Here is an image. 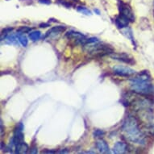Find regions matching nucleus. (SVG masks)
Returning <instances> with one entry per match:
<instances>
[{
    "instance_id": "obj_1",
    "label": "nucleus",
    "mask_w": 154,
    "mask_h": 154,
    "mask_svg": "<svg viewBox=\"0 0 154 154\" xmlns=\"http://www.w3.org/2000/svg\"><path fill=\"white\" fill-rule=\"evenodd\" d=\"M122 130L126 137L133 143L140 144L143 142L144 137L140 130L139 124L134 116H128L124 122Z\"/></svg>"
},
{
    "instance_id": "obj_2",
    "label": "nucleus",
    "mask_w": 154,
    "mask_h": 154,
    "mask_svg": "<svg viewBox=\"0 0 154 154\" xmlns=\"http://www.w3.org/2000/svg\"><path fill=\"white\" fill-rule=\"evenodd\" d=\"M132 91L140 94H149L153 92V86L148 73H140L130 81Z\"/></svg>"
},
{
    "instance_id": "obj_3",
    "label": "nucleus",
    "mask_w": 154,
    "mask_h": 154,
    "mask_svg": "<svg viewBox=\"0 0 154 154\" xmlns=\"http://www.w3.org/2000/svg\"><path fill=\"white\" fill-rule=\"evenodd\" d=\"M88 53L94 57H103L105 55H110L114 53L113 48L110 45H102V44H95V45L88 46Z\"/></svg>"
},
{
    "instance_id": "obj_4",
    "label": "nucleus",
    "mask_w": 154,
    "mask_h": 154,
    "mask_svg": "<svg viewBox=\"0 0 154 154\" xmlns=\"http://www.w3.org/2000/svg\"><path fill=\"white\" fill-rule=\"evenodd\" d=\"M119 9L120 15L127 18L129 21L133 22L135 20V15L134 13L130 8V6L128 5L127 3H124L123 2H119Z\"/></svg>"
},
{
    "instance_id": "obj_5",
    "label": "nucleus",
    "mask_w": 154,
    "mask_h": 154,
    "mask_svg": "<svg viewBox=\"0 0 154 154\" xmlns=\"http://www.w3.org/2000/svg\"><path fill=\"white\" fill-rule=\"evenodd\" d=\"M114 73L120 77H130L135 74L136 71L132 69L124 66H116L113 68Z\"/></svg>"
},
{
    "instance_id": "obj_6",
    "label": "nucleus",
    "mask_w": 154,
    "mask_h": 154,
    "mask_svg": "<svg viewBox=\"0 0 154 154\" xmlns=\"http://www.w3.org/2000/svg\"><path fill=\"white\" fill-rule=\"evenodd\" d=\"M22 129H23L22 128V125H21V127H17L15 128V132H14V137L12 138V142L15 144V147H16L17 144L23 142L24 137H23V133Z\"/></svg>"
},
{
    "instance_id": "obj_7",
    "label": "nucleus",
    "mask_w": 154,
    "mask_h": 154,
    "mask_svg": "<svg viewBox=\"0 0 154 154\" xmlns=\"http://www.w3.org/2000/svg\"><path fill=\"white\" fill-rule=\"evenodd\" d=\"M110 57H111V58L116 59V60H118V61H124V62H125V63H128V64L133 63V61H132L133 59L131 58L128 55H127V54H125V53H112L111 54H110Z\"/></svg>"
},
{
    "instance_id": "obj_8",
    "label": "nucleus",
    "mask_w": 154,
    "mask_h": 154,
    "mask_svg": "<svg viewBox=\"0 0 154 154\" xmlns=\"http://www.w3.org/2000/svg\"><path fill=\"white\" fill-rule=\"evenodd\" d=\"M95 144L96 148H97L98 150H99L100 152H102V153H108L109 152H110L108 144H107V143H106L104 140H98L96 141Z\"/></svg>"
},
{
    "instance_id": "obj_9",
    "label": "nucleus",
    "mask_w": 154,
    "mask_h": 154,
    "mask_svg": "<svg viewBox=\"0 0 154 154\" xmlns=\"http://www.w3.org/2000/svg\"><path fill=\"white\" fill-rule=\"evenodd\" d=\"M128 151V145L124 142H117L113 147V152L116 154L125 153Z\"/></svg>"
},
{
    "instance_id": "obj_10",
    "label": "nucleus",
    "mask_w": 154,
    "mask_h": 154,
    "mask_svg": "<svg viewBox=\"0 0 154 154\" xmlns=\"http://www.w3.org/2000/svg\"><path fill=\"white\" fill-rule=\"evenodd\" d=\"M66 37L68 38L69 40H74V41H78L81 42L82 40L85 39V35L78 32H74V31H69L66 33Z\"/></svg>"
},
{
    "instance_id": "obj_11",
    "label": "nucleus",
    "mask_w": 154,
    "mask_h": 154,
    "mask_svg": "<svg viewBox=\"0 0 154 154\" xmlns=\"http://www.w3.org/2000/svg\"><path fill=\"white\" fill-rule=\"evenodd\" d=\"M115 23H116V25L119 28H125L128 26L129 20L127 18L123 16V15H119V16H117L116 19Z\"/></svg>"
},
{
    "instance_id": "obj_12",
    "label": "nucleus",
    "mask_w": 154,
    "mask_h": 154,
    "mask_svg": "<svg viewBox=\"0 0 154 154\" xmlns=\"http://www.w3.org/2000/svg\"><path fill=\"white\" fill-rule=\"evenodd\" d=\"M66 31V27L64 26H57V27H53L49 31L47 32L46 36H51L53 35H57L60 33L64 32Z\"/></svg>"
},
{
    "instance_id": "obj_13",
    "label": "nucleus",
    "mask_w": 154,
    "mask_h": 154,
    "mask_svg": "<svg viewBox=\"0 0 154 154\" xmlns=\"http://www.w3.org/2000/svg\"><path fill=\"white\" fill-rule=\"evenodd\" d=\"M28 145L25 144L24 142H22L20 144H19L15 147V152L20 154H25L28 152Z\"/></svg>"
},
{
    "instance_id": "obj_14",
    "label": "nucleus",
    "mask_w": 154,
    "mask_h": 154,
    "mask_svg": "<svg viewBox=\"0 0 154 154\" xmlns=\"http://www.w3.org/2000/svg\"><path fill=\"white\" fill-rule=\"evenodd\" d=\"M41 33L40 31H33L29 34V38H30L31 41H36L41 38Z\"/></svg>"
},
{
    "instance_id": "obj_15",
    "label": "nucleus",
    "mask_w": 154,
    "mask_h": 154,
    "mask_svg": "<svg viewBox=\"0 0 154 154\" xmlns=\"http://www.w3.org/2000/svg\"><path fill=\"white\" fill-rule=\"evenodd\" d=\"M17 36H18V39H19V41H20V43L21 45L23 46V47H26V46L28 45V41L25 35H21V34H19Z\"/></svg>"
},
{
    "instance_id": "obj_16",
    "label": "nucleus",
    "mask_w": 154,
    "mask_h": 154,
    "mask_svg": "<svg viewBox=\"0 0 154 154\" xmlns=\"http://www.w3.org/2000/svg\"><path fill=\"white\" fill-rule=\"evenodd\" d=\"M19 40L18 39V36L16 38L15 35H8V37L6 38V41H8V43L11 44V45H17V41Z\"/></svg>"
},
{
    "instance_id": "obj_17",
    "label": "nucleus",
    "mask_w": 154,
    "mask_h": 154,
    "mask_svg": "<svg viewBox=\"0 0 154 154\" xmlns=\"http://www.w3.org/2000/svg\"><path fill=\"white\" fill-rule=\"evenodd\" d=\"M77 10H78V11L82 13V14H84V15H91V11L89 10V9H87L86 8H85V7H79V8H77Z\"/></svg>"
},
{
    "instance_id": "obj_18",
    "label": "nucleus",
    "mask_w": 154,
    "mask_h": 154,
    "mask_svg": "<svg viewBox=\"0 0 154 154\" xmlns=\"http://www.w3.org/2000/svg\"><path fill=\"white\" fill-rule=\"evenodd\" d=\"M31 30H32V28L26 27V26H24V27L23 26V27H20L19 29H17V32L19 34H23V33L29 32Z\"/></svg>"
},
{
    "instance_id": "obj_19",
    "label": "nucleus",
    "mask_w": 154,
    "mask_h": 154,
    "mask_svg": "<svg viewBox=\"0 0 154 154\" xmlns=\"http://www.w3.org/2000/svg\"><path fill=\"white\" fill-rule=\"evenodd\" d=\"M104 134H105V132L103 131L98 129V130H95V131L94 132V137H100L103 136Z\"/></svg>"
},
{
    "instance_id": "obj_20",
    "label": "nucleus",
    "mask_w": 154,
    "mask_h": 154,
    "mask_svg": "<svg viewBox=\"0 0 154 154\" xmlns=\"http://www.w3.org/2000/svg\"><path fill=\"white\" fill-rule=\"evenodd\" d=\"M12 31V28H6V29H3V31H2V33H1V35H7L8 33H10Z\"/></svg>"
},
{
    "instance_id": "obj_21",
    "label": "nucleus",
    "mask_w": 154,
    "mask_h": 154,
    "mask_svg": "<svg viewBox=\"0 0 154 154\" xmlns=\"http://www.w3.org/2000/svg\"><path fill=\"white\" fill-rule=\"evenodd\" d=\"M41 3H45V4H50L51 0H39Z\"/></svg>"
},
{
    "instance_id": "obj_22",
    "label": "nucleus",
    "mask_w": 154,
    "mask_h": 154,
    "mask_svg": "<svg viewBox=\"0 0 154 154\" xmlns=\"http://www.w3.org/2000/svg\"><path fill=\"white\" fill-rule=\"evenodd\" d=\"M38 150L36 147H33L31 149V153H37Z\"/></svg>"
},
{
    "instance_id": "obj_23",
    "label": "nucleus",
    "mask_w": 154,
    "mask_h": 154,
    "mask_svg": "<svg viewBox=\"0 0 154 154\" xmlns=\"http://www.w3.org/2000/svg\"><path fill=\"white\" fill-rule=\"evenodd\" d=\"M55 152L51 151V150H45V151L41 152V153H54Z\"/></svg>"
},
{
    "instance_id": "obj_24",
    "label": "nucleus",
    "mask_w": 154,
    "mask_h": 154,
    "mask_svg": "<svg viewBox=\"0 0 154 154\" xmlns=\"http://www.w3.org/2000/svg\"><path fill=\"white\" fill-rule=\"evenodd\" d=\"M40 27L41 28H46V27H49V24L48 23H43V24H41Z\"/></svg>"
},
{
    "instance_id": "obj_25",
    "label": "nucleus",
    "mask_w": 154,
    "mask_h": 154,
    "mask_svg": "<svg viewBox=\"0 0 154 154\" xmlns=\"http://www.w3.org/2000/svg\"><path fill=\"white\" fill-rule=\"evenodd\" d=\"M94 11H96V12L98 13V15H100V11H99V10H97V9H94Z\"/></svg>"
},
{
    "instance_id": "obj_26",
    "label": "nucleus",
    "mask_w": 154,
    "mask_h": 154,
    "mask_svg": "<svg viewBox=\"0 0 154 154\" xmlns=\"http://www.w3.org/2000/svg\"><path fill=\"white\" fill-rule=\"evenodd\" d=\"M153 130H154V129H153Z\"/></svg>"
}]
</instances>
